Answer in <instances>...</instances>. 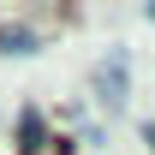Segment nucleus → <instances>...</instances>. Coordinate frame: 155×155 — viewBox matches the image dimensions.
<instances>
[{"instance_id":"nucleus-1","label":"nucleus","mask_w":155,"mask_h":155,"mask_svg":"<svg viewBox=\"0 0 155 155\" xmlns=\"http://www.w3.org/2000/svg\"><path fill=\"white\" fill-rule=\"evenodd\" d=\"M96 101L107 107V114L125 107V48H114V54L96 66Z\"/></svg>"},{"instance_id":"nucleus-2","label":"nucleus","mask_w":155,"mask_h":155,"mask_svg":"<svg viewBox=\"0 0 155 155\" xmlns=\"http://www.w3.org/2000/svg\"><path fill=\"white\" fill-rule=\"evenodd\" d=\"M42 36L36 30H24V24H0V54H36Z\"/></svg>"},{"instance_id":"nucleus-3","label":"nucleus","mask_w":155,"mask_h":155,"mask_svg":"<svg viewBox=\"0 0 155 155\" xmlns=\"http://www.w3.org/2000/svg\"><path fill=\"white\" fill-rule=\"evenodd\" d=\"M42 137H48L42 114H36V107H24V114H18V149H24V155H36V149H42Z\"/></svg>"},{"instance_id":"nucleus-4","label":"nucleus","mask_w":155,"mask_h":155,"mask_svg":"<svg viewBox=\"0 0 155 155\" xmlns=\"http://www.w3.org/2000/svg\"><path fill=\"white\" fill-rule=\"evenodd\" d=\"M143 137H149V143H155V119H149V125H143Z\"/></svg>"}]
</instances>
